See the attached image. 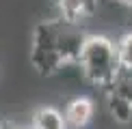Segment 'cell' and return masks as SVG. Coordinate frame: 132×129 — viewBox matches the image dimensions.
I'll return each mask as SVG.
<instances>
[{
	"mask_svg": "<svg viewBox=\"0 0 132 129\" xmlns=\"http://www.w3.org/2000/svg\"><path fill=\"white\" fill-rule=\"evenodd\" d=\"M78 67L87 82L102 90H108L121 71L115 41L106 35H89L85 50L80 54Z\"/></svg>",
	"mask_w": 132,
	"mask_h": 129,
	"instance_id": "obj_1",
	"label": "cell"
},
{
	"mask_svg": "<svg viewBox=\"0 0 132 129\" xmlns=\"http://www.w3.org/2000/svg\"><path fill=\"white\" fill-rule=\"evenodd\" d=\"M30 64L39 75H56L65 67L56 50V17L41 19L32 30Z\"/></svg>",
	"mask_w": 132,
	"mask_h": 129,
	"instance_id": "obj_2",
	"label": "cell"
},
{
	"mask_svg": "<svg viewBox=\"0 0 132 129\" xmlns=\"http://www.w3.org/2000/svg\"><path fill=\"white\" fill-rule=\"evenodd\" d=\"M87 39H89V32L80 24H69V22L56 17V50L65 67L78 64Z\"/></svg>",
	"mask_w": 132,
	"mask_h": 129,
	"instance_id": "obj_3",
	"label": "cell"
},
{
	"mask_svg": "<svg viewBox=\"0 0 132 129\" xmlns=\"http://www.w3.org/2000/svg\"><path fill=\"white\" fill-rule=\"evenodd\" d=\"M93 114H95V103H93V99L80 95V97H74V99L67 101L63 118H65L67 129H85L93 121Z\"/></svg>",
	"mask_w": 132,
	"mask_h": 129,
	"instance_id": "obj_4",
	"label": "cell"
},
{
	"mask_svg": "<svg viewBox=\"0 0 132 129\" xmlns=\"http://www.w3.org/2000/svg\"><path fill=\"white\" fill-rule=\"evenodd\" d=\"M95 0H56L59 17L69 24H80V19L91 17L95 13Z\"/></svg>",
	"mask_w": 132,
	"mask_h": 129,
	"instance_id": "obj_5",
	"label": "cell"
},
{
	"mask_svg": "<svg viewBox=\"0 0 132 129\" xmlns=\"http://www.w3.org/2000/svg\"><path fill=\"white\" fill-rule=\"evenodd\" d=\"M106 110L111 118L119 125H128L132 123V101L121 97L115 90H106Z\"/></svg>",
	"mask_w": 132,
	"mask_h": 129,
	"instance_id": "obj_6",
	"label": "cell"
},
{
	"mask_svg": "<svg viewBox=\"0 0 132 129\" xmlns=\"http://www.w3.org/2000/svg\"><path fill=\"white\" fill-rule=\"evenodd\" d=\"M28 129H67V125H65L63 112H59L52 105H43L32 114Z\"/></svg>",
	"mask_w": 132,
	"mask_h": 129,
	"instance_id": "obj_7",
	"label": "cell"
},
{
	"mask_svg": "<svg viewBox=\"0 0 132 129\" xmlns=\"http://www.w3.org/2000/svg\"><path fill=\"white\" fill-rule=\"evenodd\" d=\"M115 47H117V58H119L121 71H132V30L123 32L115 41Z\"/></svg>",
	"mask_w": 132,
	"mask_h": 129,
	"instance_id": "obj_8",
	"label": "cell"
},
{
	"mask_svg": "<svg viewBox=\"0 0 132 129\" xmlns=\"http://www.w3.org/2000/svg\"><path fill=\"white\" fill-rule=\"evenodd\" d=\"M108 90H115L121 97H126L128 101H132V71H119L117 80L113 82V86Z\"/></svg>",
	"mask_w": 132,
	"mask_h": 129,
	"instance_id": "obj_9",
	"label": "cell"
},
{
	"mask_svg": "<svg viewBox=\"0 0 132 129\" xmlns=\"http://www.w3.org/2000/svg\"><path fill=\"white\" fill-rule=\"evenodd\" d=\"M115 2H119L121 7H130L132 9V0H115Z\"/></svg>",
	"mask_w": 132,
	"mask_h": 129,
	"instance_id": "obj_10",
	"label": "cell"
},
{
	"mask_svg": "<svg viewBox=\"0 0 132 129\" xmlns=\"http://www.w3.org/2000/svg\"><path fill=\"white\" fill-rule=\"evenodd\" d=\"M0 129H7V127H2V125H0Z\"/></svg>",
	"mask_w": 132,
	"mask_h": 129,
	"instance_id": "obj_11",
	"label": "cell"
},
{
	"mask_svg": "<svg viewBox=\"0 0 132 129\" xmlns=\"http://www.w3.org/2000/svg\"><path fill=\"white\" fill-rule=\"evenodd\" d=\"M15 129H22V127H15Z\"/></svg>",
	"mask_w": 132,
	"mask_h": 129,
	"instance_id": "obj_12",
	"label": "cell"
}]
</instances>
